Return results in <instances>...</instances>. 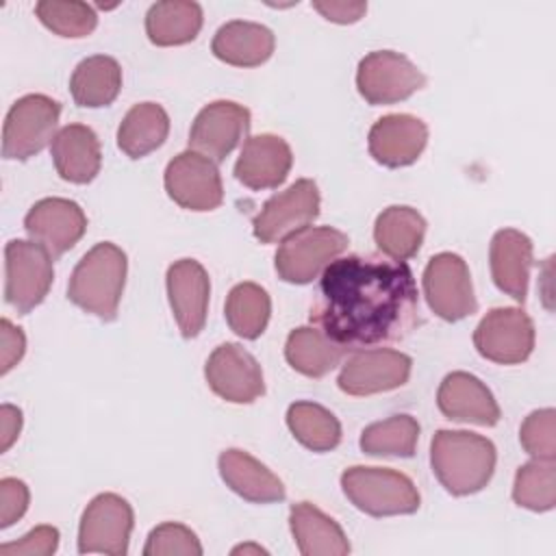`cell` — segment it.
I'll return each instance as SVG.
<instances>
[{
	"mask_svg": "<svg viewBox=\"0 0 556 556\" xmlns=\"http://www.w3.org/2000/svg\"><path fill=\"white\" fill-rule=\"evenodd\" d=\"M350 352L330 341L315 326H300L289 332L285 343L287 363L308 378H324L332 371Z\"/></svg>",
	"mask_w": 556,
	"mask_h": 556,
	"instance_id": "obj_29",
	"label": "cell"
},
{
	"mask_svg": "<svg viewBox=\"0 0 556 556\" xmlns=\"http://www.w3.org/2000/svg\"><path fill=\"white\" fill-rule=\"evenodd\" d=\"M489 263L495 287L515 302H523L528 295L530 269L534 265L530 237L515 228L497 230L491 239Z\"/></svg>",
	"mask_w": 556,
	"mask_h": 556,
	"instance_id": "obj_22",
	"label": "cell"
},
{
	"mask_svg": "<svg viewBox=\"0 0 556 556\" xmlns=\"http://www.w3.org/2000/svg\"><path fill=\"white\" fill-rule=\"evenodd\" d=\"M61 104L43 93L17 98L2 126V156L9 161H26L39 154L54 139Z\"/></svg>",
	"mask_w": 556,
	"mask_h": 556,
	"instance_id": "obj_5",
	"label": "cell"
},
{
	"mask_svg": "<svg viewBox=\"0 0 556 556\" xmlns=\"http://www.w3.org/2000/svg\"><path fill=\"white\" fill-rule=\"evenodd\" d=\"M428 143V126L408 113H391L374 122L367 148L376 163L397 169L413 165Z\"/></svg>",
	"mask_w": 556,
	"mask_h": 556,
	"instance_id": "obj_19",
	"label": "cell"
},
{
	"mask_svg": "<svg viewBox=\"0 0 556 556\" xmlns=\"http://www.w3.org/2000/svg\"><path fill=\"white\" fill-rule=\"evenodd\" d=\"M250 111L232 100L206 104L189 130V148L215 163H222L248 135Z\"/></svg>",
	"mask_w": 556,
	"mask_h": 556,
	"instance_id": "obj_16",
	"label": "cell"
},
{
	"mask_svg": "<svg viewBox=\"0 0 556 556\" xmlns=\"http://www.w3.org/2000/svg\"><path fill=\"white\" fill-rule=\"evenodd\" d=\"M313 9L319 11L328 22L334 24H354L358 22L365 11L367 2H345V0H315Z\"/></svg>",
	"mask_w": 556,
	"mask_h": 556,
	"instance_id": "obj_42",
	"label": "cell"
},
{
	"mask_svg": "<svg viewBox=\"0 0 556 556\" xmlns=\"http://www.w3.org/2000/svg\"><path fill=\"white\" fill-rule=\"evenodd\" d=\"M56 174L74 185L91 182L102 165V150L98 135L85 124L63 126L50 143Z\"/></svg>",
	"mask_w": 556,
	"mask_h": 556,
	"instance_id": "obj_23",
	"label": "cell"
},
{
	"mask_svg": "<svg viewBox=\"0 0 556 556\" xmlns=\"http://www.w3.org/2000/svg\"><path fill=\"white\" fill-rule=\"evenodd\" d=\"M132 526V506L117 493H100L83 510L78 526V552L124 556L128 552Z\"/></svg>",
	"mask_w": 556,
	"mask_h": 556,
	"instance_id": "obj_12",
	"label": "cell"
},
{
	"mask_svg": "<svg viewBox=\"0 0 556 556\" xmlns=\"http://www.w3.org/2000/svg\"><path fill=\"white\" fill-rule=\"evenodd\" d=\"M59 547V530L54 526H37L13 543L0 545L2 556H50Z\"/></svg>",
	"mask_w": 556,
	"mask_h": 556,
	"instance_id": "obj_39",
	"label": "cell"
},
{
	"mask_svg": "<svg viewBox=\"0 0 556 556\" xmlns=\"http://www.w3.org/2000/svg\"><path fill=\"white\" fill-rule=\"evenodd\" d=\"M513 500L517 506L545 513L556 504V465L554 460L532 458L521 465L513 482Z\"/></svg>",
	"mask_w": 556,
	"mask_h": 556,
	"instance_id": "obj_35",
	"label": "cell"
},
{
	"mask_svg": "<svg viewBox=\"0 0 556 556\" xmlns=\"http://www.w3.org/2000/svg\"><path fill=\"white\" fill-rule=\"evenodd\" d=\"M424 87V72L408 56L393 50L365 54L356 70V89L374 106L402 102Z\"/></svg>",
	"mask_w": 556,
	"mask_h": 556,
	"instance_id": "obj_9",
	"label": "cell"
},
{
	"mask_svg": "<svg viewBox=\"0 0 556 556\" xmlns=\"http://www.w3.org/2000/svg\"><path fill=\"white\" fill-rule=\"evenodd\" d=\"M24 230L30 241L46 248L52 258H59L83 239L87 215L74 200L43 198L28 208Z\"/></svg>",
	"mask_w": 556,
	"mask_h": 556,
	"instance_id": "obj_17",
	"label": "cell"
},
{
	"mask_svg": "<svg viewBox=\"0 0 556 556\" xmlns=\"http://www.w3.org/2000/svg\"><path fill=\"white\" fill-rule=\"evenodd\" d=\"M217 467L226 486L248 502L271 504L282 502L287 495L282 480L243 450H224L217 458Z\"/></svg>",
	"mask_w": 556,
	"mask_h": 556,
	"instance_id": "obj_24",
	"label": "cell"
},
{
	"mask_svg": "<svg viewBox=\"0 0 556 556\" xmlns=\"http://www.w3.org/2000/svg\"><path fill=\"white\" fill-rule=\"evenodd\" d=\"M22 410L13 404L0 406V452H7L20 437Z\"/></svg>",
	"mask_w": 556,
	"mask_h": 556,
	"instance_id": "obj_43",
	"label": "cell"
},
{
	"mask_svg": "<svg viewBox=\"0 0 556 556\" xmlns=\"http://www.w3.org/2000/svg\"><path fill=\"white\" fill-rule=\"evenodd\" d=\"M35 15L48 30L67 39L87 37L98 26L96 9L78 0H41L35 4Z\"/></svg>",
	"mask_w": 556,
	"mask_h": 556,
	"instance_id": "obj_36",
	"label": "cell"
},
{
	"mask_svg": "<svg viewBox=\"0 0 556 556\" xmlns=\"http://www.w3.org/2000/svg\"><path fill=\"white\" fill-rule=\"evenodd\" d=\"M167 298L185 339H193L206 324L211 280L195 258H180L167 267Z\"/></svg>",
	"mask_w": 556,
	"mask_h": 556,
	"instance_id": "obj_18",
	"label": "cell"
},
{
	"mask_svg": "<svg viewBox=\"0 0 556 556\" xmlns=\"http://www.w3.org/2000/svg\"><path fill=\"white\" fill-rule=\"evenodd\" d=\"M348 235L330 228H304L285 239L274 256L278 276L291 285H308L348 250Z\"/></svg>",
	"mask_w": 556,
	"mask_h": 556,
	"instance_id": "obj_6",
	"label": "cell"
},
{
	"mask_svg": "<svg viewBox=\"0 0 556 556\" xmlns=\"http://www.w3.org/2000/svg\"><path fill=\"white\" fill-rule=\"evenodd\" d=\"M0 343H2V367L0 374L11 371L26 352V337L22 328L13 326L9 319L0 321Z\"/></svg>",
	"mask_w": 556,
	"mask_h": 556,
	"instance_id": "obj_41",
	"label": "cell"
},
{
	"mask_svg": "<svg viewBox=\"0 0 556 556\" xmlns=\"http://www.w3.org/2000/svg\"><path fill=\"white\" fill-rule=\"evenodd\" d=\"M410 369L413 358L404 352L389 348H365L350 352L339 371L337 384L348 395L365 397L406 384Z\"/></svg>",
	"mask_w": 556,
	"mask_h": 556,
	"instance_id": "obj_13",
	"label": "cell"
},
{
	"mask_svg": "<svg viewBox=\"0 0 556 556\" xmlns=\"http://www.w3.org/2000/svg\"><path fill=\"white\" fill-rule=\"evenodd\" d=\"M126 269L128 261L122 248L111 241L96 243L70 276V302L102 321L115 319L126 285Z\"/></svg>",
	"mask_w": 556,
	"mask_h": 556,
	"instance_id": "obj_3",
	"label": "cell"
},
{
	"mask_svg": "<svg viewBox=\"0 0 556 556\" xmlns=\"http://www.w3.org/2000/svg\"><path fill=\"white\" fill-rule=\"evenodd\" d=\"M493 441L467 430H437L430 441V465L443 489L456 497L482 491L495 471Z\"/></svg>",
	"mask_w": 556,
	"mask_h": 556,
	"instance_id": "obj_2",
	"label": "cell"
},
{
	"mask_svg": "<svg viewBox=\"0 0 556 556\" xmlns=\"http://www.w3.org/2000/svg\"><path fill=\"white\" fill-rule=\"evenodd\" d=\"M519 443L532 458L554 460L556 458V413H554V408L532 410L519 428Z\"/></svg>",
	"mask_w": 556,
	"mask_h": 556,
	"instance_id": "obj_37",
	"label": "cell"
},
{
	"mask_svg": "<svg viewBox=\"0 0 556 556\" xmlns=\"http://www.w3.org/2000/svg\"><path fill=\"white\" fill-rule=\"evenodd\" d=\"M169 135V115L156 102L135 104L117 128V148L130 159H143L165 143Z\"/></svg>",
	"mask_w": 556,
	"mask_h": 556,
	"instance_id": "obj_31",
	"label": "cell"
},
{
	"mask_svg": "<svg viewBox=\"0 0 556 556\" xmlns=\"http://www.w3.org/2000/svg\"><path fill=\"white\" fill-rule=\"evenodd\" d=\"M421 287L430 311L445 321H460L478 311L469 267L454 252H439L428 261Z\"/></svg>",
	"mask_w": 556,
	"mask_h": 556,
	"instance_id": "obj_8",
	"label": "cell"
},
{
	"mask_svg": "<svg viewBox=\"0 0 556 556\" xmlns=\"http://www.w3.org/2000/svg\"><path fill=\"white\" fill-rule=\"evenodd\" d=\"M122 89V67L113 56L93 54L83 59L72 78L70 91L78 106L100 109L109 106Z\"/></svg>",
	"mask_w": 556,
	"mask_h": 556,
	"instance_id": "obj_30",
	"label": "cell"
},
{
	"mask_svg": "<svg viewBox=\"0 0 556 556\" xmlns=\"http://www.w3.org/2000/svg\"><path fill=\"white\" fill-rule=\"evenodd\" d=\"M478 354L497 365H519L534 350V324L517 306L491 308L473 330Z\"/></svg>",
	"mask_w": 556,
	"mask_h": 556,
	"instance_id": "obj_10",
	"label": "cell"
},
{
	"mask_svg": "<svg viewBox=\"0 0 556 556\" xmlns=\"http://www.w3.org/2000/svg\"><path fill=\"white\" fill-rule=\"evenodd\" d=\"M167 195L187 211H213L224 202L222 176L215 161L185 150L176 154L165 167Z\"/></svg>",
	"mask_w": 556,
	"mask_h": 556,
	"instance_id": "obj_14",
	"label": "cell"
},
{
	"mask_svg": "<svg viewBox=\"0 0 556 556\" xmlns=\"http://www.w3.org/2000/svg\"><path fill=\"white\" fill-rule=\"evenodd\" d=\"M417 285L402 261L382 254L334 258L319 278L308 319L348 352L402 341L419 321Z\"/></svg>",
	"mask_w": 556,
	"mask_h": 556,
	"instance_id": "obj_1",
	"label": "cell"
},
{
	"mask_svg": "<svg viewBox=\"0 0 556 556\" xmlns=\"http://www.w3.org/2000/svg\"><path fill=\"white\" fill-rule=\"evenodd\" d=\"M287 426L311 452H330L341 443L339 419L315 402H293L287 408Z\"/></svg>",
	"mask_w": 556,
	"mask_h": 556,
	"instance_id": "obj_33",
	"label": "cell"
},
{
	"mask_svg": "<svg viewBox=\"0 0 556 556\" xmlns=\"http://www.w3.org/2000/svg\"><path fill=\"white\" fill-rule=\"evenodd\" d=\"M143 554L146 556H172V554L200 556L202 545H200L198 534L191 528H187L185 523L165 521L148 534Z\"/></svg>",
	"mask_w": 556,
	"mask_h": 556,
	"instance_id": "obj_38",
	"label": "cell"
},
{
	"mask_svg": "<svg viewBox=\"0 0 556 556\" xmlns=\"http://www.w3.org/2000/svg\"><path fill=\"white\" fill-rule=\"evenodd\" d=\"M419 439V421L410 415H391L374 421L361 432V450L369 456L410 458Z\"/></svg>",
	"mask_w": 556,
	"mask_h": 556,
	"instance_id": "obj_34",
	"label": "cell"
},
{
	"mask_svg": "<svg viewBox=\"0 0 556 556\" xmlns=\"http://www.w3.org/2000/svg\"><path fill=\"white\" fill-rule=\"evenodd\" d=\"M202 7L191 0H161L146 13V35L154 46H182L202 28Z\"/></svg>",
	"mask_w": 556,
	"mask_h": 556,
	"instance_id": "obj_28",
	"label": "cell"
},
{
	"mask_svg": "<svg viewBox=\"0 0 556 556\" xmlns=\"http://www.w3.org/2000/svg\"><path fill=\"white\" fill-rule=\"evenodd\" d=\"M274 33L256 22L232 20L217 28L211 50L213 54L235 67H256L274 52Z\"/></svg>",
	"mask_w": 556,
	"mask_h": 556,
	"instance_id": "obj_25",
	"label": "cell"
},
{
	"mask_svg": "<svg viewBox=\"0 0 556 556\" xmlns=\"http://www.w3.org/2000/svg\"><path fill=\"white\" fill-rule=\"evenodd\" d=\"M267 554V549H263L261 545H252V543H245V545H239L232 549V554Z\"/></svg>",
	"mask_w": 556,
	"mask_h": 556,
	"instance_id": "obj_44",
	"label": "cell"
},
{
	"mask_svg": "<svg viewBox=\"0 0 556 556\" xmlns=\"http://www.w3.org/2000/svg\"><path fill=\"white\" fill-rule=\"evenodd\" d=\"M426 235V219L413 206L393 204L387 206L374 224V241L382 256L391 261H408L413 258Z\"/></svg>",
	"mask_w": 556,
	"mask_h": 556,
	"instance_id": "obj_27",
	"label": "cell"
},
{
	"mask_svg": "<svg viewBox=\"0 0 556 556\" xmlns=\"http://www.w3.org/2000/svg\"><path fill=\"white\" fill-rule=\"evenodd\" d=\"M226 321L241 339H258L271 315L269 293L256 282H239L230 289L224 306Z\"/></svg>",
	"mask_w": 556,
	"mask_h": 556,
	"instance_id": "obj_32",
	"label": "cell"
},
{
	"mask_svg": "<svg viewBox=\"0 0 556 556\" xmlns=\"http://www.w3.org/2000/svg\"><path fill=\"white\" fill-rule=\"evenodd\" d=\"M317 215L319 189L315 180L300 178L263 204L252 222V230L261 243H282L291 235L308 228Z\"/></svg>",
	"mask_w": 556,
	"mask_h": 556,
	"instance_id": "obj_11",
	"label": "cell"
},
{
	"mask_svg": "<svg viewBox=\"0 0 556 556\" xmlns=\"http://www.w3.org/2000/svg\"><path fill=\"white\" fill-rule=\"evenodd\" d=\"M204 378L215 395L232 404H250L265 393L258 361L239 343L217 345L204 365Z\"/></svg>",
	"mask_w": 556,
	"mask_h": 556,
	"instance_id": "obj_15",
	"label": "cell"
},
{
	"mask_svg": "<svg viewBox=\"0 0 556 556\" xmlns=\"http://www.w3.org/2000/svg\"><path fill=\"white\" fill-rule=\"evenodd\" d=\"M293 165L289 143L271 132L248 137L235 163V178L254 191L280 187Z\"/></svg>",
	"mask_w": 556,
	"mask_h": 556,
	"instance_id": "obj_20",
	"label": "cell"
},
{
	"mask_svg": "<svg viewBox=\"0 0 556 556\" xmlns=\"http://www.w3.org/2000/svg\"><path fill=\"white\" fill-rule=\"evenodd\" d=\"M293 541L304 556H345L350 543L341 526L311 502H298L289 510Z\"/></svg>",
	"mask_w": 556,
	"mask_h": 556,
	"instance_id": "obj_26",
	"label": "cell"
},
{
	"mask_svg": "<svg viewBox=\"0 0 556 556\" xmlns=\"http://www.w3.org/2000/svg\"><path fill=\"white\" fill-rule=\"evenodd\" d=\"M341 489L361 513L371 517L413 515L421 504L415 482L389 467H348L341 473Z\"/></svg>",
	"mask_w": 556,
	"mask_h": 556,
	"instance_id": "obj_4",
	"label": "cell"
},
{
	"mask_svg": "<svg viewBox=\"0 0 556 556\" xmlns=\"http://www.w3.org/2000/svg\"><path fill=\"white\" fill-rule=\"evenodd\" d=\"M30 502V491L26 482L17 478H2L0 480V528L13 526L17 519L24 517Z\"/></svg>",
	"mask_w": 556,
	"mask_h": 556,
	"instance_id": "obj_40",
	"label": "cell"
},
{
	"mask_svg": "<svg viewBox=\"0 0 556 556\" xmlns=\"http://www.w3.org/2000/svg\"><path fill=\"white\" fill-rule=\"evenodd\" d=\"M54 280L52 256L35 241L11 239L4 248V300L20 315L39 306Z\"/></svg>",
	"mask_w": 556,
	"mask_h": 556,
	"instance_id": "obj_7",
	"label": "cell"
},
{
	"mask_svg": "<svg viewBox=\"0 0 556 556\" xmlns=\"http://www.w3.org/2000/svg\"><path fill=\"white\" fill-rule=\"evenodd\" d=\"M437 406L452 421L486 428L495 426L502 417L489 387L467 371H452L441 380L437 391Z\"/></svg>",
	"mask_w": 556,
	"mask_h": 556,
	"instance_id": "obj_21",
	"label": "cell"
}]
</instances>
